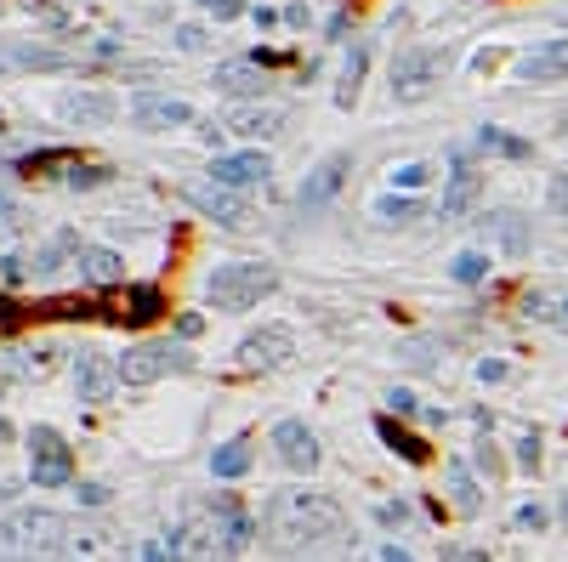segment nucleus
Returning <instances> with one entry per match:
<instances>
[{
    "instance_id": "nucleus-1",
    "label": "nucleus",
    "mask_w": 568,
    "mask_h": 562,
    "mask_svg": "<svg viewBox=\"0 0 568 562\" xmlns=\"http://www.w3.org/2000/svg\"><path fill=\"white\" fill-rule=\"evenodd\" d=\"M347 511L319 489H279L267 500V545L273 551H313L324 540H341Z\"/></svg>"
},
{
    "instance_id": "nucleus-2",
    "label": "nucleus",
    "mask_w": 568,
    "mask_h": 562,
    "mask_svg": "<svg viewBox=\"0 0 568 562\" xmlns=\"http://www.w3.org/2000/svg\"><path fill=\"white\" fill-rule=\"evenodd\" d=\"M69 545V523L52 506H18L0 517V562H52Z\"/></svg>"
},
{
    "instance_id": "nucleus-3",
    "label": "nucleus",
    "mask_w": 568,
    "mask_h": 562,
    "mask_svg": "<svg viewBox=\"0 0 568 562\" xmlns=\"http://www.w3.org/2000/svg\"><path fill=\"white\" fill-rule=\"evenodd\" d=\"M279 290V273L267 262H228L216 267L211 284H205V301H211L216 313H250V307H262V296Z\"/></svg>"
},
{
    "instance_id": "nucleus-4",
    "label": "nucleus",
    "mask_w": 568,
    "mask_h": 562,
    "mask_svg": "<svg viewBox=\"0 0 568 562\" xmlns=\"http://www.w3.org/2000/svg\"><path fill=\"white\" fill-rule=\"evenodd\" d=\"M171 540H177V562H233V545L222 534L211 506L188 511L177 528H171Z\"/></svg>"
},
{
    "instance_id": "nucleus-5",
    "label": "nucleus",
    "mask_w": 568,
    "mask_h": 562,
    "mask_svg": "<svg viewBox=\"0 0 568 562\" xmlns=\"http://www.w3.org/2000/svg\"><path fill=\"white\" fill-rule=\"evenodd\" d=\"M438 80H444V52H432V46H415V52H404L392 63V97H398V103L432 97Z\"/></svg>"
},
{
    "instance_id": "nucleus-6",
    "label": "nucleus",
    "mask_w": 568,
    "mask_h": 562,
    "mask_svg": "<svg viewBox=\"0 0 568 562\" xmlns=\"http://www.w3.org/2000/svg\"><path fill=\"white\" fill-rule=\"evenodd\" d=\"M29 477H35V489H63L74 477V455L63 443V432H52V426L29 432Z\"/></svg>"
},
{
    "instance_id": "nucleus-7",
    "label": "nucleus",
    "mask_w": 568,
    "mask_h": 562,
    "mask_svg": "<svg viewBox=\"0 0 568 562\" xmlns=\"http://www.w3.org/2000/svg\"><path fill=\"white\" fill-rule=\"evenodd\" d=\"M290 352H296V330L290 324H262V330H250L239 341V369L245 375H267V369L290 364Z\"/></svg>"
},
{
    "instance_id": "nucleus-8",
    "label": "nucleus",
    "mask_w": 568,
    "mask_h": 562,
    "mask_svg": "<svg viewBox=\"0 0 568 562\" xmlns=\"http://www.w3.org/2000/svg\"><path fill=\"white\" fill-rule=\"evenodd\" d=\"M171 369H188V352L160 347V341H148V347H125V352H120V381H125V387H154V381H165Z\"/></svg>"
},
{
    "instance_id": "nucleus-9",
    "label": "nucleus",
    "mask_w": 568,
    "mask_h": 562,
    "mask_svg": "<svg viewBox=\"0 0 568 562\" xmlns=\"http://www.w3.org/2000/svg\"><path fill=\"white\" fill-rule=\"evenodd\" d=\"M347 171H353V154H330V159H319L313 171H307V182H302V194H296V205H302V216H319L330 199L341 194V182H347Z\"/></svg>"
},
{
    "instance_id": "nucleus-10",
    "label": "nucleus",
    "mask_w": 568,
    "mask_h": 562,
    "mask_svg": "<svg viewBox=\"0 0 568 562\" xmlns=\"http://www.w3.org/2000/svg\"><path fill=\"white\" fill-rule=\"evenodd\" d=\"M57 562H125V545H120L114 528L80 523V528H69V545H63V557Z\"/></svg>"
},
{
    "instance_id": "nucleus-11",
    "label": "nucleus",
    "mask_w": 568,
    "mask_h": 562,
    "mask_svg": "<svg viewBox=\"0 0 568 562\" xmlns=\"http://www.w3.org/2000/svg\"><path fill=\"white\" fill-rule=\"evenodd\" d=\"M188 120H194L188 97H171V91H148V97L131 103V125H137V131H177V125H188Z\"/></svg>"
},
{
    "instance_id": "nucleus-12",
    "label": "nucleus",
    "mask_w": 568,
    "mask_h": 562,
    "mask_svg": "<svg viewBox=\"0 0 568 562\" xmlns=\"http://www.w3.org/2000/svg\"><path fill=\"white\" fill-rule=\"evenodd\" d=\"M279 125H284L279 103H233L228 114H222V131H233V137H245V142L279 137Z\"/></svg>"
},
{
    "instance_id": "nucleus-13",
    "label": "nucleus",
    "mask_w": 568,
    "mask_h": 562,
    "mask_svg": "<svg viewBox=\"0 0 568 562\" xmlns=\"http://www.w3.org/2000/svg\"><path fill=\"white\" fill-rule=\"evenodd\" d=\"M216 91H228V97H239V103H262L267 63L262 57H228V63H216Z\"/></svg>"
},
{
    "instance_id": "nucleus-14",
    "label": "nucleus",
    "mask_w": 568,
    "mask_h": 562,
    "mask_svg": "<svg viewBox=\"0 0 568 562\" xmlns=\"http://www.w3.org/2000/svg\"><path fill=\"white\" fill-rule=\"evenodd\" d=\"M74 387L86 404H108L114 387H120V358H108V352H80V364H74Z\"/></svg>"
},
{
    "instance_id": "nucleus-15",
    "label": "nucleus",
    "mask_w": 568,
    "mask_h": 562,
    "mask_svg": "<svg viewBox=\"0 0 568 562\" xmlns=\"http://www.w3.org/2000/svg\"><path fill=\"white\" fill-rule=\"evenodd\" d=\"M267 154L262 148H250V154H216L211 159V182L216 188H262L267 182Z\"/></svg>"
},
{
    "instance_id": "nucleus-16",
    "label": "nucleus",
    "mask_w": 568,
    "mask_h": 562,
    "mask_svg": "<svg viewBox=\"0 0 568 562\" xmlns=\"http://www.w3.org/2000/svg\"><path fill=\"white\" fill-rule=\"evenodd\" d=\"M273 449L290 472H313L319 466V438L307 432V421H279L273 426Z\"/></svg>"
},
{
    "instance_id": "nucleus-17",
    "label": "nucleus",
    "mask_w": 568,
    "mask_h": 562,
    "mask_svg": "<svg viewBox=\"0 0 568 562\" xmlns=\"http://www.w3.org/2000/svg\"><path fill=\"white\" fill-rule=\"evenodd\" d=\"M120 114V103L108 91H63L57 97V120L63 125H108Z\"/></svg>"
},
{
    "instance_id": "nucleus-18",
    "label": "nucleus",
    "mask_w": 568,
    "mask_h": 562,
    "mask_svg": "<svg viewBox=\"0 0 568 562\" xmlns=\"http://www.w3.org/2000/svg\"><path fill=\"white\" fill-rule=\"evenodd\" d=\"M517 80H568V35H551L546 46H534V52L517 57Z\"/></svg>"
},
{
    "instance_id": "nucleus-19",
    "label": "nucleus",
    "mask_w": 568,
    "mask_h": 562,
    "mask_svg": "<svg viewBox=\"0 0 568 562\" xmlns=\"http://www.w3.org/2000/svg\"><path fill=\"white\" fill-rule=\"evenodd\" d=\"M188 205H194V211H205V216H216L222 228H239V222L250 216L245 199L233 194V188H216V182H199V188H188Z\"/></svg>"
},
{
    "instance_id": "nucleus-20",
    "label": "nucleus",
    "mask_w": 568,
    "mask_h": 562,
    "mask_svg": "<svg viewBox=\"0 0 568 562\" xmlns=\"http://www.w3.org/2000/svg\"><path fill=\"white\" fill-rule=\"evenodd\" d=\"M478 194H483V176L472 171V165H455V171H449L444 199H438V216H444V222H461V216L478 205Z\"/></svg>"
},
{
    "instance_id": "nucleus-21",
    "label": "nucleus",
    "mask_w": 568,
    "mask_h": 562,
    "mask_svg": "<svg viewBox=\"0 0 568 562\" xmlns=\"http://www.w3.org/2000/svg\"><path fill=\"white\" fill-rule=\"evenodd\" d=\"M74 267H80V279H91V284H120L125 279V262L114 256V250H103V245H80Z\"/></svg>"
},
{
    "instance_id": "nucleus-22",
    "label": "nucleus",
    "mask_w": 568,
    "mask_h": 562,
    "mask_svg": "<svg viewBox=\"0 0 568 562\" xmlns=\"http://www.w3.org/2000/svg\"><path fill=\"white\" fill-rule=\"evenodd\" d=\"M375 432H381V443H387L392 455H404L409 466H426V460H432V449H426V443L415 438V432H404V426H398V421H387V415L375 421Z\"/></svg>"
},
{
    "instance_id": "nucleus-23",
    "label": "nucleus",
    "mask_w": 568,
    "mask_h": 562,
    "mask_svg": "<svg viewBox=\"0 0 568 562\" xmlns=\"http://www.w3.org/2000/svg\"><path fill=\"white\" fill-rule=\"evenodd\" d=\"M57 352L63 347H52V341H40V347H18V352H6V369H18V375H35V381H46L57 369Z\"/></svg>"
},
{
    "instance_id": "nucleus-24",
    "label": "nucleus",
    "mask_w": 568,
    "mask_h": 562,
    "mask_svg": "<svg viewBox=\"0 0 568 562\" xmlns=\"http://www.w3.org/2000/svg\"><path fill=\"white\" fill-rule=\"evenodd\" d=\"M364 69H370V52L353 46V52H347V69H341V86H336V108H353L358 103V91H364Z\"/></svg>"
},
{
    "instance_id": "nucleus-25",
    "label": "nucleus",
    "mask_w": 568,
    "mask_h": 562,
    "mask_svg": "<svg viewBox=\"0 0 568 562\" xmlns=\"http://www.w3.org/2000/svg\"><path fill=\"white\" fill-rule=\"evenodd\" d=\"M211 511H216V523H222V534H228V545H233V551H239V545H250V534H256V528H250V517H245L239 506H233L228 494H222V500H216Z\"/></svg>"
},
{
    "instance_id": "nucleus-26",
    "label": "nucleus",
    "mask_w": 568,
    "mask_h": 562,
    "mask_svg": "<svg viewBox=\"0 0 568 562\" xmlns=\"http://www.w3.org/2000/svg\"><path fill=\"white\" fill-rule=\"evenodd\" d=\"M211 472H216V477H245V472H250V438L222 443V449L211 455Z\"/></svg>"
},
{
    "instance_id": "nucleus-27",
    "label": "nucleus",
    "mask_w": 568,
    "mask_h": 562,
    "mask_svg": "<svg viewBox=\"0 0 568 562\" xmlns=\"http://www.w3.org/2000/svg\"><path fill=\"white\" fill-rule=\"evenodd\" d=\"M160 313H165V296L154 284H137V290H131V307H125V324H154Z\"/></svg>"
},
{
    "instance_id": "nucleus-28",
    "label": "nucleus",
    "mask_w": 568,
    "mask_h": 562,
    "mask_svg": "<svg viewBox=\"0 0 568 562\" xmlns=\"http://www.w3.org/2000/svg\"><path fill=\"white\" fill-rule=\"evenodd\" d=\"M449 489H455V506H461V511H478L483 506V489L472 483V472H466L461 460L449 466Z\"/></svg>"
},
{
    "instance_id": "nucleus-29",
    "label": "nucleus",
    "mask_w": 568,
    "mask_h": 562,
    "mask_svg": "<svg viewBox=\"0 0 568 562\" xmlns=\"http://www.w3.org/2000/svg\"><path fill=\"white\" fill-rule=\"evenodd\" d=\"M449 273H455V284H483L489 279V256H483V250H461V256L449 262Z\"/></svg>"
},
{
    "instance_id": "nucleus-30",
    "label": "nucleus",
    "mask_w": 568,
    "mask_h": 562,
    "mask_svg": "<svg viewBox=\"0 0 568 562\" xmlns=\"http://www.w3.org/2000/svg\"><path fill=\"white\" fill-rule=\"evenodd\" d=\"M478 142H483V148H495V154H506V159H529V154H534L523 137H506V131H495V125H483Z\"/></svg>"
},
{
    "instance_id": "nucleus-31",
    "label": "nucleus",
    "mask_w": 568,
    "mask_h": 562,
    "mask_svg": "<svg viewBox=\"0 0 568 562\" xmlns=\"http://www.w3.org/2000/svg\"><path fill=\"white\" fill-rule=\"evenodd\" d=\"M375 216H381V222H409V216H415V199H409V194L375 199Z\"/></svg>"
},
{
    "instance_id": "nucleus-32",
    "label": "nucleus",
    "mask_w": 568,
    "mask_h": 562,
    "mask_svg": "<svg viewBox=\"0 0 568 562\" xmlns=\"http://www.w3.org/2000/svg\"><path fill=\"white\" fill-rule=\"evenodd\" d=\"M483 222H495V228H500V239H506V245H512V250H523V222H517L512 211H500V216H483Z\"/></svg>"
},
{
    "instance_id": "nucleus-33",
    "label": "nucleus",
    "mask_w": 568,
    "mask_h": 562,
    "mask_svg": "<svg viewBox=\"0 0 568 562\" xmlns=\"http://www.w3.org/2000/svg\"><path fill=\"white\" fill-rule=\"evenodd\" d=\"M529 313H534V318H557V324H568V296H563V301H546V296H529Z\"/></svg>"
},
{
    "instance_id": "nucleus-34",
    "label": "nucleus",
    "mask_w": 568,
    "mask_h": 562,
    "mask_svg": "<svg viewBox=\"0 0 568 562\" xmlns=\"http://www.w3.org/2000/svg\"><path fill=\"white\" fill-rule=\"evenodd\" d=\"M12 57H18V63H29V69H63V57H57V52H35V46H18Z\"/></svg>"
},
{
    "instance_id": "nucleus-35",
    "label": "nucleus",
    "mask_w": 568,
    "mask_h": 562,
    "mask_svg": "<svg viewBox=\"0 0 568 562\" xmlns=\"http://www.w3.org/2000/svg\"><path fill=\"white\" fill-rule=\"evenodd\" d=\"M97 182H108V165H74L69 171V188H97Z\"/></svg>"
},
{
    "instance_id": "nucleus-36",
    "label": "nucleus",
    "mask_w": 568,
    "mask_h": 562,
    "mask_svg": "<svg viewBox=\"0 0 568 562\" xmlns=\"http://www.w3.org/2000/svg\"><path fill=\"white\" fill-rule=\"evenodd\" d=\"M426 176H432L426 165H398V171H392V188H421Z\"/></svg>"
},
{
    "instance_id": "nucleus-37",
    "label": "nucleus",
    "mask_w": 568,
    "mask_h": 562,
    "mask_svg": "<svg viewBox=\"0 0 568 562\" xmlns=\"http://www.w3.org/2000/svg\"><path fill=\"white\" fill-rule=\"evenodd\" d=\"M375 517H381L387 528H404V523H409V506H404V500H387V506L375 511Z\"/></svg>"
},
{
    "instance_id": "nucleus-38",
    "label": "nucleus",
    "mask_w": 568,
    "mask_h": 562,
    "mask_svg": "<svg viewBox=\"0 0 568 562\" xmlns=\"http://www.w3.org/2000/svg\"><path fill=\"white\" fill-rule=\"evenodd\" d=\"M199 6H205L211 18H239V12H245V0H199Z\"/></svg>"
},
{
    "instance_id": "nucleus-39",
    "label": "nucleus",
    "mask_w": 568,
    "mask_h": 562,
    "mask_svg": "<svg viewBox=\"0 0 568 562\" xmlns=\"http://www.w3.org/2000/svg\"><path fill=\"white\" fill-rule=\"evenodd\" d=\"M177 46H182V52H199V46H205V29L182 23V29H177Z\"/></svg>"
},
{
    "instance_id": "nucleus-40",
    "label": "nucleus",
    "mask_w": 568,
    "mask_h": 562,
    "mask_svg": "<svg viewBox=\"0 0 568 562\" xmlns=\"http://www.w3.org/2000/svg\"><path fill=\"white\" fill-rule=\"evenodd\" d=\"M517 528H534V534H540V528H546V511L540 506H517Z\"/></svg>"
},
{
    "instance_id": "nucleus-41",
    "label": "nucleus",
    "mask_w": 568,
    "mask_h": 562,
    "mask_svg": "<svg viewBox=\"0 0 568 562\" xmlns=\"http://www.w3.org/2000/svg\"><path fill=\"white\" fill-rule=\"evenodd\" d=\"M551 211L568 216V176H557V182H551Z\"/></svg>"
},
{
    "instance_id": "nucleus-42",
    "label": "nucleus",
    "mask_w": 568,
    "mask_h": 562,
    "mask_svg": "<svg viewBox=\"0 0 568 562\" xmlns=\"http://www.w3.org/2000/svg\"><path fill=\"white\" fill-rule=\"evenodd\" d=\"M387 404L398 409V415H415V392H404V387H392V392H387Z\"/></svg>"
},
{
    "instance_id": "nucleus-43",
    "label": "nucleus",
    "mask_w": 568,
    "mask_h": 562,
    "mask_svg": "<svg viewBox=\"0 0 568 562\" xmlns=\"http://www.w3.org/2000/svg\"><path fill=\"white\" fill-rule=\"evenodd\" d=\"M478 466H483V472H489V477H500V455H495V449H489V438L478 443Z\"/></svg>"
},
{
    "instance_id": "nucleus-44",
    "label": "nucleus",
    "mask_w": 568,
    "mask_h": 562,
    "mask_svg": "<svg viewBox=\"0 0 568 562\" xmlns=\"http://www.w3.org/2000/svg\"><path fill=\"white\" fill-rule=\"evenodd\" d=\"M478 381H506V364H500V358H483V364H478Z\"/></svg>"
},
{
    "instance_id": "nucleus-45",
    "label": "nucleus",
    "mask_w": 568,
    "mask_h": 562,
    "mask_svg": "<svg viewBox=\"0 0 568 562\" xmlns=\"http://www.w3.org/2000/svg\"><path fill=\"white\" fill-rule=\"evenodd\" d=\"M517 460H523V466H540V438H523V443H517Z\"/></svg>"
},
{
    "instance_id": "nucleus-46",
    "label": "nucleus",
    "mask_w": 568,
    "mask_h": 562,
    "mask_svg": "<svg viewBox=\"0 0 568 562\" xmlns=\"http://www.w3.org/2000/svg\"><path fill=\"white\" fill-rule=\"evenodd\" d=\"M0 222H6V228H18L23 216H18V199L12 194H0Z\"/></svg>"
},
{
    "instance_id": "nucleus-47",
    "label": "nucleus",
    "mask_w": 568,
    "mask_h": 562,
    "mask_svg": "<svg viewBox=\"0 0 568 562\" xmlns=\"http://www.w3.org/2000/svg\"><path fill=\"white\" fill-rule=\"evenodd\" d=\"M80 500H86V506H103L108 489H103V483H80Z\"/></svg>"
},
{
    "instance_id": "nucleus-48",
    "label": "nucleus",
    "mask_w": 568,
    "mask_h": 562,
    "mask_svg": "<svg viewBox=\"0 0 568 562\" xmlns=\"http://www.w3.org/2000/svg\"><path fill=\"white\" fill-rule=\"evenodd\" d=\"M381 562H415V557H409V551H398V545H387V551H381Z\"/></svg>"
},
{
    "instance_id": "nucleus-49",
    "label": "nucleus",
    "mask_w": 568,
    "mask_h": 562,
    "mask_svg": "<svg viewBox=\"0 0 568 562\" xmlns=\"http://www.w3.org/2000/svg\"><path fill=\"white\" fill-rule=\"evenodd\" d=\"M6 438H12V421H0V443H6Z\"/></svg>"
}]
</instances>
